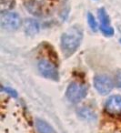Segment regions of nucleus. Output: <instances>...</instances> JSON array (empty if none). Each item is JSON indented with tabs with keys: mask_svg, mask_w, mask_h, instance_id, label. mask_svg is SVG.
Here are the masks:
<instances>
[{
	"mask_svg": "<svg viewBox=\"0 0 121 133\" xmlns=\"http://www.w3.org/2000/svg\"><path fill=\"white\" fill-rule=\"evenodd\" d=\"M24 28L26 35L28 36H35L39 31V24L37 21L32 18L26 19L24 24Z\"/></svg>",
	"mask_w": 121,
	"mask_h": 133,
	"instance_id": "nucleus-9",
	"label": "nucleus"
},
{
	"mask_svg": "<svg viewBox=\"0 0 121 133\" xmlns=\"http://www.w3.org/2000/svg\"><path fill=\"white\" fill-rule=\"evenodd\" d=\"M116 84H117V87L121 89V70L116 76Z\"/></svg>",
	"mask_w": 121,
	"mask_h": 133,
	"instance_id": "nucleus-15",
	"label": "nucleus"
},
{
	"mask_svg": "<svg viewBox=\"0 0 121 133\" xmlns=\"http://www.w3.org/2000/svg\"><path fill=\"white\" fill-rule=\"evenodd\" d=\"M3 90L4 91H6L8 94H9V95H11L12 97H14V98H17V92H16L14 89H10V88H3Z\"/></svg>",
	"mask_w": 121,
	"mask_h": 133,
	"instance_id": "nucleus-14",
	"label": "nucleus"
},
{
	"mask_svg": "<svg viewBox=\"0 0 121 133\" xmlns=\"http://www.w3.org/2000/svg\"><path fill=\"white\" fill-rule=\"evenodd\" d=\"M98 18L100 22V29L103 33L107 37H111L114 35V29L110 25V18L108 17L106 11L104 8L98 9Z\"/></svg>",
	"mask_w": 121,
	"mask_h": 133,
	"instance_id": "nucleus-8",
	"label": "nucleus"
},
{
	"mask_svg": "<svg viewBox=\"0 0 121 133\" xmlns=\"http://www.w3.org/2000/svg\"><path fill=\"white\" fill-rule=\"evenodd\" d=\"M88 94V88L85 85L73 82L68 87L66 96L72 103H78L86 98Z\"/></svg>",
	"mask_w": 121,
	"mask_h": 133,
	"instance_id": "nucleus-3",
	"label": "nucleus"
},
{
	"mask_svg": "<svg viewBox=\"0 0 121 133\" xmlns=\"http://www.w3.org/2000/svg\"><path fill=\"white\" fill-rule=\"evenodd\" d=\"M105 109L110 115L121 114V96L114 95L106 99L105 104Z\"/></svg>",
	"mask_w": 121,
	"mask_h": 133,
	"instance_id": "nucleus-7",
	"label": "nucleus"
},
{
	"mask_svg": "<svg viewBox=\"0 0 121 133\" xmlns=\"http://www.w3.org/2000/svg\"><path fill=\"white\" fill-rule=\"evenodd\" d=\"M94 86L99 94L106 95L113 89L114 83L111 78L106 75H97L94 78Z\"/></svg>",
	"mask_w": 121,
	"mask_h": 133,
	"instance_id": "nucleus-5",
	"label": "nucleus"
},
{
	"mask_svg": "<svg viewBox=\"0 0 121 133\" xmlns=\"http://www.w3.org/2000/svg\"><path fill=\"white\" fill-rule=\"evenodd\" d=\"M26 8L29 13L37 17H44L51 12L52 4L50 0H28Z\"/></svg>",
	"mask_w": 121,
	"mask_h": 133,
	"instance_id": "nucleus-2",
	"label": "nucleus"
},
{
	"mask_svg": "<svg viewBox=\"0 0 121 133\" xmlns=\"http://www.w3.org/2000/svg\"><path fill=\"white\" fill-rule=\"evenodd\" d=\"M78 114L82 117L83 118L86 120H93L96 118V115L91 109H89L88 108H82L81 109H79Z\"/></svg>",
	"mask_w": 121,
	"mask_h": 133,
	"instance_id": "nucleus-11",
	"label": "nucleus"
},
{
	"mask_svg": "<svg viewBox=\"0 0 121 133\" xmlns=\"http://www.w3.org/2000/svg\"><path fill=\"white\" fill-rule=\"evenodd\" d=\"M88 24H89V26L91 28V29L93 31H97V23L96 21L95 17H93L91 13H88Z\"/></svg>",
	"mask_w": 121,
	"mask_h": 133,
	"instance_id": "nucleus-13",
	"label": "nucleus"
},
{
	"mask_svg": "<svg viewBox=\"0 0 121 133\" xmlns=\"http://www.w3.org/2000/svg\"><path fill=\"white\" fill-rule=\"evenodd\" d=\"M1 3V8L3 9H6L8 11V9H12L15 6V0H0Z\"/></svg>",
	"mask_w": 121,
	"mask_h": 133,
	"instance_id": "nucleus-12",
	"label": "nucleus"
},
{
	"mask_svg": "<svg viewBox=\"0 0 121 133\" xmlns=\"http://www.w3.org/2000/svg\"><path fill=\"white\" fill-rule=\"evenodd\" d=\"M37 68H38L40 74L46 78L52 80L58 79V71H57L55 65L50 62V61L46 60V59H41L38 62Z\"/></svg>",
	"mask_w": 121,
	"mask_h": 133,
	"instance_id": "nucleus-6",
	"label": "nucleus"
},
{
	"mask_svg": "<svg viewBox=\"0 0 121 133\" xmlns=\"http://www.w3.org/2000/svg\"><path fill=\"white\" fill-rule=\"evenodd\" d=\"M0 24L6 30H16L20 26L21 20L18 14L9 11H2L0 16Z\"/></svg>",
	"mask_w": 121,
	"mask_h": 133,
	"instance_id": "nucleus-4",
	"label": "nucleus"
},
{
	"mask_svg": "<svg viewBox=\"0 0 121 133\" xmlns=\"http://www.w3.org/2000/svg\"><path fill=\"white\" fill-rule=\"evenodd\" d=\"M36 127L38 133H55L54 129L45 120L37 118L36 120Z\"/></svg>",
	"mask_w": 121,
	"mask_h": 133,
	"instance_id": "nucleus-10",
	"label": "nucleus"
},
{
	"mask_svg": "<svg viewBox=\"0 0 121 133\" xmlns=\"http://www.w3.org/2000/svg\"><path fill=\"white\" fill-rule=\"evenodd\" d=\"M83 38V31L80 26H74L68 28L61 37V49L66 57L72 56L79 48Z\"/></svg>",
	"mask_w": 121,
	"mask_h": 133,
	"instance_id": "nucleus-1",
	"label": "nucleus"
},
{
	"mask_svg": "<svg viewBox=\"0 0 121 133\" xmlns=\"http://www.w3.org/2000/svg\"><path fill=\"white\" fill-rule=\"evenodd\" d=\"M120 42H121V39H120Z\"/></svg>",
	"mask_w": 121,
	"mask_h": 133,
	"instance_id": "nucleus-16",
	"label": "nucleus"
}]
</instances>
